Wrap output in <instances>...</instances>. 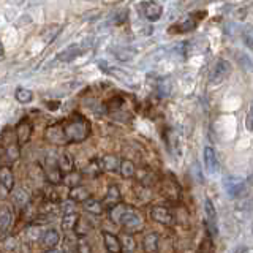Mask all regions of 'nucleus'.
Wrapping results in <instances>:
<instances>
[{
    "label": "nucleus",
    "mask_w": 253,
    "mask_h": 253,
    "mask_svg": "<svg viewBox=\"0 0 253 253\" xmlns=\"http://www.w3.org/2000/svg\"><path fill=\"white\" fill-rule=\"evenodd\" d=\"M103 242H105V247L109 253H122L124 247H122V241L113 233L103 231Z\"/></svg>",
    "instance_id": "ddd939ff"
},
{
    "label": "nucleus",
    "mask_w": 253,
    "mask_h": 253,
    "mask_svg": "<svg viewBox=\"0 0 253 253\" xmlns=\"http://www.w3.org/2000/svg\"><path fill=\"white\" fill-rule=\"evenodd\" d=\"M150 218L160 225H171L172 223V213L165 206H154L150 208Z\"/></svg>",
    "instance_id": "9d476101"
},
{
    "label": "nucleus",
    "mask_w": 253,
    "mask_h": 253,
    "mask_svg": "<svg viewBox=\"0 0 253 253\" xmlns=\"http://www.w3.org/2000/svg\"><path fill=\"white\" fill-rule=\"evenodd\" d=\"M103 208L106 209H114L116 206L121 204V190H119L117 185H109L108 187V192L105 195V198H103Z\"/></svg>",
    "instance_id": "9b49d317"
},
{
    "label": "nucleus",
    "mask_w": 253,
    "mask_h": 253,
    "mask_svg": "<svg viewBox=\"0 0 253 253\" xmlns=\"http://www.w3.org/2000/svg\"><path fill=\"white\" fill-rule=\"evenodd\" d=\"M75 204L76 203H73V201H63L62 204H60V211H62V213L63 215H68V213H75L76 211H75Z\"/></svg>",
    "instance_id": "ea45409f"
},
{
    "label": "nucleus",
    "mask_w": 253,
    "mask_h": 253,
    "mask_svg": "<svg viewBox=\"0 0 253 253\" xmlns=\"http://www.w3.org/2000/svg\"><path fill=\"white\" fill-rule=\"evenodd\" d=\"M46 179L49 184L52 185H57L59 182H63V176H62V171L59 166H55V168H49L46 172Z\"/></svg>",
    "instance_id": "2f4dec72"
},
{
    "label": "nucleus",
    "mask_w": 253,
    "mask_h": 253,
    "mask_svg": "<svg viewBox=\"0 0 253 253\" xmlns=\"http://www.w3.org/2000/svg\"><path fill=\"white\" fill-rule=\"evenodd\" d=\"M11 220H13L11 211L8 209L6 206H3V208H2V213H0V231H2V234H5L6 229L10 228Z\"/></svg>",
    "instance_id": "bb28decb"
},
{
    "label": "nucleus",
    "mask_w": 253,
    "mask_h": 253,
    "mask_svg": "<svg viewBox=\"0 0 253 253\" xmlns=\"http://www.w3.org/2000/svg\"><path fill=\"white\" fill-rule=\"evenodd\" d=\"M60 242V234L55 229H47L42 237V245L46 250H54Z\"/></svg>",
    "instance_id": "f3484780"
},
{
    "label": "nucleus",
    "mask_w": 253,
    "mask_h": 253,
    "mask_svg": "<svg viewBox=\"0 0 253 253\" xmlns=\"http://www.w3.org/2000/svg\"><path fill=\"white\" fill-rule=\"evenodd\" d=\"M32 131H34V126H32V122L27 117L21 119L16 125V139H18V144H27L32 138Z\"/></svg>",
    "instance_id": "6e6552de"
},
{
    "label": "nucleus",
    "mask_w": 253,
    "mask_h": 253,
    "mask_svg": "<svg viewBox=\"0 0 253 253\" xmlns=\"http://www.w3.org/2000/svg\"><path fill=\"white\" fill-rule=\"evenodd\" d=\"M84 52V49L79 44H73V46H68L67 49H63L59 55H57V60L63 62V63H68L71 60H75L76 57H79Z\"/></svg>",
    "instance_id": "2eb2a0df"
},
{
    "label": "nucleus",
    "mask_w": 253,
    "mask_h": 253,
    "mask_svg": "<svg viewBox=\"0 0 253 253\" xmlns=\"http://www.w3.org/2000/svg\"><path fill=\"white\" fill-rule=\"evenodd\" d=\"M101 163H103V168H105L106 172L121 171V162H119V158L113 154H106L101 158Z\"/></svg>",
    "instance_id": "412c9836"
},
{
    "label": "nucleus",
    "mask_w": 253,
    "mask_h": 253,
    "mask_svg": "<svg viewBox=\"0 0 253 253\" xmlns=\"http://www.w3.org/2000/svg\"><path fill=\"white\" fill-rule=\"evenodd\" d=\"M121 225L126 234L133 236L136 233H141L142 229H144V220H142L141 213L138 212L136 208H133V206H125V211L121 218Z\"/></svg>",
    "instance_id": "f03ea898"
},
{
    "label": "nucleus",
    "mask_w": 253,
    "mask_h": 253,
    "mask_svg": "<svg viewBox=\"0 0 253 253\" xmlns=\"http://www.w3.org/2000/svg\"><path fill=\"white\" fill-rule=\"evenodd\" d=\"M204 213H206V226L211 237H215L218 234V218H217V209L211 200H206L204 203Z\"/></svg>",
    "instance_id": "39448f33"
},
{
    "label": "nucleus",
    "mask_w": 253,
    "mask_h": 253,
    "mask_svg": "<svg viewBox=\"0 0 253 253\" xmlns=\"http://www.w3.org/2000/svg\"><path fill=\"white\" fill-rule=\"evenodd\" d=\"M233 71V67L231 63L225 59H217L215 63H213V67L211 70V75H209V83L217 85V84H221L225 81V79L231 75Z\"/></svg>",
    "instance_id": "7ed1b4c3"
},
{
    "label": "nucleus",
    "mask_w": 253,
    "mask_h": 253,
    "mask_svg": "<svg viewBox=\"0 0 253 253\" xmlns=\"http://www.w3.org/2000/svg\"><path fill=\"white\" fill-rule=\"evenodd\" d=\"M103 171H105V168H103V163H101V160H97V158L90 160L89 163H87L85 168L83 169V172L85 174V176H89V177H98Z\"/></svg>",
    "instance_id": "4be33fe9"
},
{
    "label": "nucleus",
    "mask_w": 253,
    "mask_h": 253,
    "mask_svg": "<svg viewBox=\"0 0 253 253\" xmlns=\"http://www.w3.org/2000/svg\"><path fill=\"white\" fill-rule=\"evenodd\" d=\"M59 106V103H54V105H49V103H47V108H51V109H55Z\"/></svg>",
    "instance_id": "c03bdc74"
},
{
    "label": "nucleus",
    "mask_w": 253,
    "mask_h": 253,
    "mask_svg": "<svg viewBox=\"0 0 253 253\" xmlns=\"http://www.w3.org/2000/svg\"><path fill=\"white\" fill-rule=\"evenodd\" d=\"M198 253H215L211 237H204V239L201 241V244H200V252H198Z\"/></svg>",
    "instance_id": "c9c22d12"
},
{
    "label": "nucleus",
    "mask_w": 253,
    "mask_h": 253,
    "mask_svg": "<svg viewBox=\"0 0 253 253\" xmlns=\"http://www.w3.org/2000/svg\"><path fill=\"white\" fill-rule=\"evenodd\" d=\"M136 179L139 182L141 187H152L155 182H157V176L154 174V171H150L149 168H141L136 171Z\"/></svg>",
    "instance_id": "dca6fc26"
},
{
    "label": "nucleus",
    "mask_w": 253,
    "mask_h": 253,
    "mask_svg": "<svg viewBox=\"0 0 253 253\" xmlns=\"http://www.w3.org/2000/svg\"><path fill=\"white\" fill-rule=\"evenodd\" d=\"M76 250H78V253H92L90 245L84 239V237H79V241L76 244Z\"/></svg>",
    "instance_id": "58836bf2"
},
{
    "label": "nucleus",
    "mask_w": 253,
    "mask_h": 253,
    "mask_svg": "<svg viewBox=\"0 0 253 253\" xmlns=\"http://www.w3.org/2000/svg\"><path fill=\"white\" fill-rule=\"evenodd\" d=\"M225 190L226 193L234 198V200H239V198H244L245 195L249 193V185L247 182H245L244 179L237 177V176H228L225 179Z\"/></svg>",
    "instance_id": "20e7f679"
},
{
    "label": "nucleus",
    "mask_w": 253,
    "mask_h": 253,
    "mask_svg": "<svg viewBox=\"0 0 253 253\" xmlns=\"http://www.w3.org/2000/svg\"><path fill=\"white\" fill-rule=\"evenodd\" d=\"M81 180H83V176L79 172H68V174H65V176H63V185L68 187L71 190V188L79 187Z\"/></svg>",
    "instance_id": "cd10ccee"
},
{
    "label": "nucleus",
    "mask_w": 253,
    "mask_h": 253,
    "mask_svg": "<svg viewBox=\"0 0 253 253\" xmlns=\"http://www.w3.org/2000/svg\"><path fill=\"white\" fill-rule=\"evenodd\" d=\"M79 213L75 212V213H68V215H63L62 217V229H65V231H71V229H76L78 223H79Z\"/></svg>",
    "instance_id": "b1692460"
},
{
    "label": "nucleus",
    "mask_w": 253,
    "mask_h": 253,
    "mask_svg": "<svg viewBox=\"0 0 253 253\" xmlns=\"http://www.w3.org/2000/svg\"><path fill=\"white\" fill-rule=\"evenodd\" d=\"M134 174H136V168H134V165L131 160H122L121 162V176L124 179H130L133 177Z\"/></svg>",
    "instance_id": "7c9ffc66"
},
{
    "label": "nucleus",
    "mask_w": 253,
    "mask_h": 253,
    "mask_svg": "<svg viewBox=\"0 0 253 253\" xmlns=\"http://www.w3.org/2000/svg\"><path fill=\"white\" fill-rule=\"evenodd\" d=\"M75 233L79 236V237H83L84 234H87L89 233V223L84 220V218H79V223H78V226H76V229H75Z\"/></svg>",
    "instance_id": "4c0bfd02"
},
{
    "label": "nucleus",
    "mask_w": 253,
    "mask_h": 253,
    "mask_svg": "<svg viewBox=\"0 0 253 253\" xmlns=\"http://www.w3.org/2000/svg\"><path fill=\"white\" fill-rule=\"evenodd\" d=\"M42 233H40V226L38 225H30L26 229V239L30 242H37L38 239H42Z\"/></svg>",
    "instance_id": "473e14b6"
},
{
    "label": "nucleus",
    "mask_w": 253,
    "mask_h": 253,
    "mask_svg": "<svg viewBox=\"0 0 253 253\" xmlns=\"http://www.w3.org/2000/svg\"><path fill=\"white\" fill-rule=\"evenodd\" d=\"M13 201H14L16 206H18V208H27L30 198H29V195L26 192H24V190H14V192H13Z\"/></svg>",
    "instance_id": "c756f323"
},
{
    "label": "nucleus",
    "mask_w": 253,
    "mask_h": 253,
    "mask_svg": "<svg viewBox=\"0 0 253 253\" xmlns=\"http://www.w3.org/2000/svg\"><path fill=\"white\" fill-rule=\"evenodd\" d=\"M126 16H128V10H119V11H116V18H114V22L116 24H122L125 19H126Z\"/></svg>",
    "instance_id": "37998d69"
},
{
    "label": "nucleus",
    "mask_w": 253,
    "mask_h": 253,
    "mask_svg": "<svg viewBox=\"0 0 253 253\" xmlns=\"http://www.w3.org/2000/svg\"><path fill=\"white\" fill-rule=\"evenodd\" d=\"M245 128H247L249 131H253V101L250 103L247 116H245Z\"/></svg>",
    "instance_id": "79ce46f5"
},
{
    "label": "nucleus",
    "mask_w": 253,
    "mask_h": 253,
    "mask_svg": "<svg viewBox=\"0 0 253 253\" xmlns=\"http://www.w3.org/2000/svg\"><path fill=\"white\" fill-rule=\"evenodd\" d=\"M59 168H60V171L62 172H65V174H68V172H73V168H75V160H73V157H71L68 152H63L62 155H60V158H59Z\"/></svg>",
    "instance_id": "5701e85b"
},
{
    "label": "nucleus",
    "mask_w": 253,
    "mask_h": 253,
    "mask_svg": "<svg viewBox=\"0 0 253 253\" xmlns=\"http://www.w3.org/2000/svg\"><path fill=\"white\" fill-rule=\"evenodd\" d=\"M162 195L169 201H179L180 200V188L174 180L166 179V180H163V185H162Z\"/></svg>",
    "instance_id": "f8f14e48"
},
{
    "label": "nucleus",
    "mask_w": 253,
    "mask_h": 253,
    "mask_svg": "<svg viewBox=\"0 0 253 253\" xmlns=\"http://www.w3.org/2000/svg\"><path fill=\"white\" fill-rule=\"evenodd\" d=\"M204 166L206 171H208L211 176H217L220 172V163H218V157L215 149H212L211 146L204 147Z\"/></svg>",
    "instance_id": "0eeeda50"
},
{
    "label": "nucleus",
    "mask_w": 253,
    "mask_h": 253,
    "mask_svg": "<svg viewBox=\"0 0 253 253\" xmlns=\"http://www.w3.org/2000/svg\"><path fill=\"white\" fill-rule=\"evenodd\" d=\"M68 200L73 201V203H85L87 200H90V192L87 190L85 187H76V188H71L68 192Z\"/></svg>",
    "instance_id": "a211bd4d"
},
{
    "label": "nucleus",
    "mask_w": 253,
    "mask_h": 253,
    "mask_svg": "<svg viewBox=\"0 0 253 253\" xmlns=\"http://www.w3.org/2000/svg\"><path fill=\"white\" fill-rule=\"evenodd\" d=\"M84 211H87V213H92V215H101L103 213V203H100L98 200H95V198H90V200H87L84 204Z\"/></svg>",
    "instance_id": "393cba45"
},
{
    "label": "nucleus",
    "mask_w": 253,
    "mask_h": 253,
    "mask_svg": "<svg viewBox=\"0 0 253 253\" xmlns=\"http://www.w3.org/2000/svg\"><path fill=\"white\" fill-rule=\"evenodd\" d=\"M0 184H2V188L5 192H13L14 188V176L10 166L3 165L0 168Z\"/></svg>",
    "instance_id": "4468645a"
},
{
    "label": "nucleus",
    "mask_w": 253,
    "mask_h": 253,
    "mask_svg": "<svg viewBox=\"0 0 253 253\" xmlns=\"http://www.w3.org/2000/svg\"><path fill=\"white\" fill-rule=\"evenodd\" d=\"M124 211H125V206H124V204H119V206H116L114 209H111V211H109V217H111V220H113L114 223H121V218H122Z\"/></svg>",
    "instance_id": "f704fd0d"
},
{
    "label": "nucleus",
    "mask_w": 253,
    "mask_h": 253,
    "mask_svg": "<svg viewBox=\"0 0 253 253\" xmlns=\"http://www.w3.org/2000/svg\"><path fill=\"white\" fill-rule=\"evenodd\" d=\"M2 245L5 252H14L16 247H18V241H16L14 237H6V239H3Z\"/></svg>",
    "instance_id": "a19ab883"
},
{
    "label": "nucleus",
    "mask_w": 253,
    "mask_h": 253,
    "mask_svg": "<svg viewBox=\"0 0 253 253\" xmlns=\"http://www.w3.org/2000/svg\"><path fill=\"white\" fill-rule=\"evenodd\" d=\"M44 253H60V252H59V250H55V249H54V250H46Z\"/></svg>",
    "instance_id": "a18cd8bd"
},
{
    "label": "nucleus",
    "mask_w": 253,
    "mask_h": 253,
    "mask_svg": "<svg viewBox=\"0 0 253 253\" xmlns=\"http://www.w3.org/2000/svg\"><path fill=\"white\" fill-rule=\"evenodd\" d=\"M204 16H206V11L192 14V16H190V18H187V19H184V21L177 22L176 26L169 27V34H187V32L195 30V29H196L198 21L203 19Z\"/></svg>",
    "instance_id": "423d86ee"
},
{
    "label": "nucleus",
    "mask_w": 253,
    "mask_h": 253,
    "mask_svg": "<svg viewBox=\"0 0 253 253\" xmlns=\"http://www.w3.org/2000/svg\"><path fill=\"white\" fill-rule=\"evenodd\" d=\"M60 125L67 144H73V142L78 144V142H83L90 136V122L79 113L71 114L65 121H62Z\"/></svg>",
    "instance_id": "f257e3e1"
},
{
    "label": "nucleus",
    "mask_w": 253,
    "mask_h": 253,
    "mask_svg": "<svg viewBox=\"0 0 253 253\" xmlns=\"http://www.w3.org/2000/svg\"><path fill=\"white\" fill-rule=\"evenodd\" d=\"M46 201L47 203H51V204H62L63 203V198H62V193L57 190V187H49V188H46Z\"/></svg>",
    "instance_id": "c85d7f7f"
},
{
    "label": "nucleus",
    "mask_w": 253,
    "mask_h": 253,
    "mask_svg": "<svg viewBox=\"0 0 253 253\" xmlns=\"http://www.w3.org/2000/svg\"><path fill=\"white\" fill-rule=\"evenodd\" d=\"M242 40L245 46L253 51V26H245L242 29Z\"/></svg>",
    "instance_id": "72a5a7b5"
},
{
    "label": "nucleus",
    "mask_w": 253,
    "mask_h": 253,
    "mask_svg": "<svg viewBox=\"0 0 253 253\" xmlns=\"http://www.w3.org/2000/svg\"><path fill=\"white\" fill-rule=\"evenodd\" d=\"M3 155L6 158L8 163H14L19 160L21 157V150H19V144H14V142H8L6 146H3Z\"/></svg>",
    "instance_id": "aec40b11"
},
{
    "label": "nucleus",
    "mask_w": 253,
    "mask_h": 253,
    "mask_svg": "<svg viewBox=\"0 0 253 253\" xmlns=\"http://www.w3.org/2000/svg\"><path fill=\"white\" fill-rule=\"evenodd\" d=\"M122 247L125 249L126 253H133L134 252V247H136V244H134V239L131 237V234H125L124 241H122Z\"/></svg>",
    "instance_id": "e433bc0d"
},
{
    "label": "nucleus",
    "mask_w": 253,
    "mask_h": 253,
    "mask_svg": "<svg viewBox=\"0 0 253 253\" xmlns=\"http://www.w3.org/2000/svg\"><path fill=\"white\" fill-rule=\"evenodd\" d=\"M14 98L19 103H22V105H27V103L34 100V92L30 89H26V87H18L14 92Z\"/></svg>",
    "instance_id": "a878e982"
},
{
    "label": "nucleus",
    "mask_w": 253,
    "mask_h": 253,
    "mask_svg": "<svg viewBox=\"0 0 253 253\" xmlns=\"http://www.w3.org/2000/svg\"><path fill=\"white\" fill-rule=\"evenodd\" d=\"M141 8H142V14H144V18L149 22H157L163 14L162 5L157 2H152V0H150V2H142Z\"/></svg>",
    "instance_id": "1a4fd4ad"
},
{
    "label": "nucleus",
    "mask_w": 253,
    "mask_h": 253,
    "mask_svg": "<svg viewBox=\"0 0 253 253\" xmlns=\"http://www.w3.org/2000/svg\"><path fill=\"white\" fill-rule=\"evenodd\" d=\"M158 242H160V237L157 233H149L144 236L142 239V249L146 253H155L158 250Z\"/></svg>",
    "instance_id": "6ab92c4d"
}]
</instances>
